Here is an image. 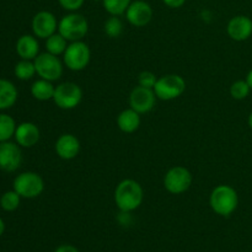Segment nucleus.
Listing matches in <instances>:
<instances>
[{
    "mask_svg": "<svg viewBox=\"0 0 252 252\" xmlns=\"http://www.w3.org/2000/svg\"><path fill=\"white\" fill-rule=\"evenodd\" d=\"M246 81H248V84H249V86H250V89L252 90V69L250 71H249L248 73V75H246V79H245Z\"/></svg>",
    "mask_w": 252,
    "mask_h": 252,
    "instance_id": "2f4dec72",
    "label": "nucleus"
},
{
    "mask_svg": "<svg viewBox=\"0 0 252 252\" xmlns=\"http://www.w3.org/2000/svg\"><path fill=\"white\" fill-rule=\"evenodd\" d=\"M103 32L110 38H118L123 32V22L118 16L108 17L103 25Z\"/></svg>",
    "mask_w": 252,
    "mask_h": 252,
    "instance_id": "a878e982",
    "label": "nucleus"
},
{
    "mask_svg": "<svg viewBox=\"0 0 252 252\" xmlns=\"http://www.w3.org/2000/svg\"><path fill=\"white\" fill-rule=\"evenodd\" d=\"M91 61V51L84 41L70 42L63 54L64 66L71 71H81L88 68Z\"/></svg>",
    "mask_w": 252,
    "mask_h": 252,
    "instance_id": "20e7f679",
    "label": "nucleus"
},
{
    "mask_svg": "<svg viewBox=\"0 0 252 252\" xmlns=\"http://www.w3.org/2000/svg\"><path fill=\"white\" fill-rule=\"evenodd\" d=\"M154 93L157 97L161 101H171L180 97L186 90V81L181 75L177 74H166L158 78L154 86Z\"/></svg>",
    "mask_w": 252,
    "mask_h": 252,
    "instance_id": "423d86ee",
    "label": "nucleus"
},
{
    "mask_svg": "<svg viewBox=\"0 0 252 252\" xmlns=\"http://www.w3.org/2000/svg\"><path fill=\"white\" fill-rule=\"evenodd\" d=\"M54 252H80L75 246L69 245V244H63V245L58 246V248L54 250Z\"/></svg>",
    "mask_w": 252,
    "mask_h": 252,
    "instance_id": "7c9ffc66",
    "label": "nucleus"
},
{
    "mask_svg": "<svg viewBox=\"0 0 252 252\" xmlns=\"http://www.w3.org/2000/svg\"><path fill=\"white\" fill-rule=\"evenodd\" d=\"M157 95L153 89L143 88L138 85L130 91L129 94V106L140 115L150 112L154 108L157 102Z\"/></svg>",
    "mask_w": 252,
    "mask_h": 252,
    "instance_id": "9b49d317",
    "label": "nucleus"
},
{
    "mask_svg": "<svg viewBox=\"0 0 252 252\" xmlns=\"http://www.w3.org/2000/svg\"><path fill=\"white\" fill-rule=\"evenodd\" d=\"M14 138L21 148H32L38 143L41 132L34 123L22 122L16 127Z\"/></svg>",
    "mask_w": 252,
    "mask_h": 252,
    "instance_id": "dca6fc26",
    "label": "nucleus"
},
{
    "mask_svg": "<svg viewBox=\"0 0 252 252\" xmlns=\"http://www.w3.org/2000/svg\"><path fill=\"white\" fill-rule=\"evenodd\" d=\"M113 198H115L116 207L122 213H130L142 206L143 199H144V191H143L142 185L138 181L126 179L116 186Z\"/></svg>",
    "mask_w": 252,
    "mask_h": 252,
    "instance_id": "f257e3e1",
    "label": "nucleus"
},
{
    "mask_svg": "<svg viewBox=\"0 0 252 252\" xmlns=\"http://www.w3.org/2000/svg\"><path fill=\"white\" fill-rule=\"evenodd\" d=\"M16 53L21 59L34 61L39 54L38 39L34 34H22L16 42Z\"/></svg>",
    "mask_w": 252,
    "mask_h": 252,
    "instance_id": "f3484780",
    "label": "nucleus"
},
{
    "mask_svg": "<svg viewBox=\"0 0 252 252\" xmlns=\"http://www.w3.org/2000/svg\"><path fill=\"white\" fill-rule=\"evenodd\" d=\"M209 206L219 217H230L238 209V192L229 185H218L211 192Z\"/></svg>",
    "mask_w": 252,
    "mask_h": 252,
    "instance_id": "f03ea898",
    "label": "nucleus"
},
{
    "mask_svg": "<svg viewBox=\"0 0 252 252\" xmlns=\"http://www.w3.org/2000/svg\"><path fill=\"white\" fill-rule=\"evenodd\" d=\"M157 81H158V78L153 71L144 70L138 75V85L143 86V88L154 89Z\"/></svg>",
    "mask_w": 252,
    "mask_h": 252,
    "instance_id": "cd10ccee",
    "label": "nucleus"
},
{
    "mask_svg": "<svg viewBox=\"0 0 252 252\" xmlns=\"http://www.w3.org/2000/svg\"><path fill=\"white\" fill-rule=\"evenodd\" d=\"M58 32L68 42L83 41L89 32V22L79 12H69L58 22Z\"/></svg>",
    "mask_w": 252,
    "mask_h": 252,
    "instance_id": "7ed1b4c3",
    "label": "nucleus"
},
{
    "mask_svg": "<svg viewBox=\"0 0 252 252\" xmlns=\"http://www.w3.org/2000/svg\"><path fill=\"white\" fill-rule=\"evenodd\" d=\"M251 89L246 80H238L231 84L230 96L235 100H245L250 94Z\"/></svg>",
    "mask_w": 252,
    "mask_h": 252,
    "instance_id": "bb28decb",
    "label": "nucleus"
},
{
    "mask_svg": "<svg viewBox=\"0 0 252 252\" xmlns=\"http://www.w3.org/2000/svg\"><path fill=\"white\" fill-rule=\"evenodd\" d=\"M32 32L39 39H47L58 32V20L51 11H38L32 19Z\"/></svg>",
    "mask_w": 252,
    "mask_h": 252,
    "instance_id": "9d476101",
    "label": "nucleus"
},
{
    "mask_svg": "<svg viewBox=\"0 0 252 252\" xmlns=\"http://www.w3.org/2000/svg\"><path fill=\"white\" fill-rule=\"evenodd\" d=\"M20 202H21V196L17 193L15 189L7 191L0 197V207L5 212H14L19 208Z\"/></svg>",
    "mask_w": 252,
    "mask_h": 252,
    "instance_id": "393cba45",
    "label": "nucleus"
},
{
    "mask_svg": "<svg viewBox=\"0 0 252 252\" xmlns=\"http://www.w3.org/2000/svg\"><path fill=\"white\" fill-rule=\"evenodd\" d=\"M36 66L37 75L41 79H46L49 81H57L62 78L64 71V63L59 59V57L44 52L39 53L33 61Z\"/></svg>",
    "mask_w": 252,
    "mask_h": 252,
    "instance_id": "6e6552de",
    "label": "nucleus"
},
{
    "mask_svg": "<svg viewBox=\"0 0 252 252\" xmlns=\"http://www.w3.org/2000/svg\"><path fill=\"white\" fill-rule=\"evenodd\" d=\"M68 41L62 36L59 32H56L54 34H52L51 37L46 39V52L53 54V56H63L64 52H65L66 47H68Z\"/></svg>",
    "mask_w": 252,
    "mask_h": 252,
    "instance_id": "412c9836",
    "label": "nucleus"
},
{
    "mask_svg": "<svg viewBox=\"0 0 252 252\" xmlns=\"http://www.w3.org/2000/svg\"><path fill=\"white\" fill-rule=\"evenodd\" d=\"M140 113H138L137 111H134L133 108H126L122 112H120V115L117 116V127L121 132L127 133H134L135 130L139 129L140 127Z\"/></svg>",
    "mask_w": 252,
    "mask_h": 252,
    "instance_id": "a211bd4d",
    "label": "nucleus"
},
{
    "mask_svg": "<svg viewBox=\"0 0 252 252\" xmlns=\"http://www.w3.org/2000/svg\"><path fill=\"white\" fill-rule=\"evenodd\" d=\"M83 100V90L80 86L71 81H64L56 86L53 102L62 110H74Z\"/></svg>",
    "mask_w": 252,
    "mask_h": 252,
    "instance_id": "0eeeda50",
    "label": "nucleus"
},
{
    "mask_svg": "<svg viewBox=\"0 0 252 252\" xmlns=\"http://www.w3.org/2000/svg\"><path fill=\"white\" fill-rule=\"evenodd\" d=\"M85 0H58L59 5L63 7L64 10L70 12H75L80 9L84 5Z\"/></svg>",
    "mask_w": 252,
    "mask_h": 252,
    "instance_id": "c85d7f7f",
    "label": "nucleus"
},
{
    "mask_svg": "<svg viewBox=\"0 0 252 252\" xmlns=\"http://www.w3.org/2000/svg\"><path fill=\"white\" fill-rule=\"evenodd\" d=\"M162 2L171 9H179V7L184 6L186 0H162Z\"/></svg>",
    "mask_w": 252,
    "mask_h": 252,
    "instance_id": "c756f323",
    "label": "nucleus"
},
{
    "mask_svg": "<svg viewBox=\"0 0 252 252\" xmlns=\"http://www.w3.org/2000/svg\"><path fill=\"white\" fill-rule=\"evenodd\" d=\"M4 231H5V223H4V220L0 218V236L4 234Z\"/></svg>",
    "mask_w": 252,
    "mask_h": 252,
    "instance_id": "473e14b6",
    "label": "nucleus"
},
{
    "mask_svg": "<svg viewBox=\"0 0 252 252\" xmlns=\"http://www.w3.org/2000/svg\"><path fill=\"white\" fill-rule=\"evenodd\" d=\"M16 127V122L11 116L0 113V143L9 142L15 135Z\"/></svg>",
    "mask_w": 252,
    "mask_h": 252,
    "instance_id": "4be33fe9",
    "label": "nucleus"
},
{
    "mask_svg": "<svg viewBox=\"0 0 252 252\" xmlns=\"http://www.w3.org/2000/svg\"><path fill=\"white\" fill-rule=\"evenodd\" d=\"M132 0H102L103 9L111 16H121L126 14Z\"/></svg>",
    "mask_w": 252,
    "mask_h": 252,
    "instance_id": "b1692460",
    "label": "nucleus"
},
{
    "mask_svg": "<svg viewBox=\"0 0 252 252\" xmlns=\"http://www.w3.org/2000/svg\"><path fill=\"white\" fill-rule=\"evenodd\" d=\"M22 162L21 147L17 143H0V170L5 172H14Z\"/></svg>",
    "mask_w": 252,
    "mask_h": 252,
    "instance_id": "f8f14e48",
    "label": "nucleus"
},
{
    "mask_svg": "<svg viewBox=\"0 0 252 252\" xmlns=\"http://www.w3.org/2000/svg\"><path fill=\"white\" fill-rule=\"evenodd\" d=\"M248 123H249V127L252 129V112L249 115V118H248Z\"/></svg>",
    "mask_w": 252,
    "mask_h": 252,
    "instance_id": "72a5a7b5",
    "label": "nucleus"
},
{
    "mask_svg": "<svg viewBox=\"0 0 252 252\" xmlns=\"http://www.w3.org/2000/svg\"><path fill=\"white\" fill-rule=\"evenodd\" d=\"M54 90L56 86L53 85V83L46 79L39 78L31 85V95L38 101L53 100Z\"/></svg>",
    "mask_w": 252,
    "mask_h": 252,
    "instance_id": "aec40b11",
    "label": "nucleus"
},
{
    "mask_svg": "<svg viewBox=\"0 0 252 252\" xmlns=\"http://www.w3.org/2000/svg\"><path fill=\"white\" fill-rule=\"evenodd\" d=\"M127 21L134 27H144L152 21L153 9L149 2L144 0H135L130 2L126 11Z\"/></svg>",
    "mask_w": 252,
    "mask_h": 252,
    "instance_id": "ddd939ff",
    "label": "nucleus"
},
{
    "mask_svg": "<svg viewBox=\"0 0 252 252\" xmlns=\"http://www.w3.org/2000/svg\"><path fill=\"white\" fill-rule=\"evenodd\" d=\"M17 89L11 81L6 79H0V110H9L16 103Z\"/></svg>",
    "mask_w": 252,
    "mask_h": 252,
    "instance_id": "6ab92c4d",
    "label": "nucleus"
},
{
    "mask_svg": "<svg viewBox=\"0 0 252 252\" xmlns=\"http://www.w3.org/2000/svg\"><path fill=\"white\" fill-rule=\"evenodd\" d=\"M14 74L19 80H30L36 75V66H34L33 61H26L21 59L19 63H16L14 68Z\"/></svg>",
    "mask_w": 252,
    "mask_h": 252,
    "instance_id": "5701e85b",
    "label": "nucleus"
},
{
    "mask_svg": "<svg viewBox=\"0 0 252 252\" xmlns=\"http://www.w3.org/2000/svg\"><path fill=\"white\" fill-rule=\"evenodd\" d=\"M12 187L21 196V198L32 199L41 196L44 191V181L37 172L26 171L15 177Z\"/></svg>",
    "mask_w": 252,
    "mask_h": 252,
    "instance_id": "39448f33",
    "label": "nucleus"
},
{
    "mask_svg": "<svg viewBox=\"0 0 252 252\" xmlns=\"http://www.w3.org/2000/svg\"><path fill=\"white\" fill-rule=\"evenodd\" d=\"M193 177L191 171L185 166H174L165 174L164 187L169 193L181 194L189 191Z\"/></svg>",
    "mask_w": 252,
    "mask_h": 252,
    "instance_id": "1a4fd4ad",
    "label": "nucleus"
},
{
    "mask_svg": "<svg viewBox=\"0 0 252 252\" xmlns=\"http://www.w3.org/2000/svg\"><path fill=\"white\" fill-rule=\"evenodd\" d=\"M226 32L231 39L236 42L246 41L252 34V20L245 15H238L230 19L226 26Z\"/></svg>",
    "mask_w": 252,
    "mask_h": 252,
    "instance_id": "2eb2a0df",
    "label": "nucleus"
},
{
    "mask_svg": "<svg viewBox=\"0 0 252 252\" xmlns=\"http://www.w3.org/2000/svg\"><path fill=\"white\" fill-rule=\"evenodd\" d=\"M80 140L70 133H64L58 139L56 140L54 144V150L58 158L62 160H73L80 153Z\"/></svg>",
    "mask_w": 252,
    "mask_h": 252,
    "instance_id": "4468645a",
    "label": "nucleus"
}]
</instances>
